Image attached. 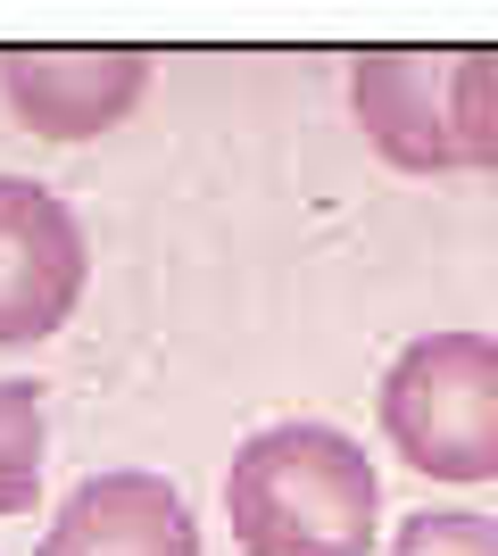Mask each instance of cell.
Listing matches in <instances>:
<instances>
[{
	"mask_svg": "<svg viewBox=\"0 0 498 556\" xmlns=\"http://www.w3.org/2000/svg\"><path fill=\"white\" fill-rule=\"evenodd\" d=\"M225 507L241 556H366L382 523V482L349 432L274 424L233 448Z\"/></svg>",
	"mask_w": 498,
	"mask_h": 556,
	"instance_id": "1",
	"label": "cell"
},
{
	"mask_svg": "<svg viewBox=\"0 0 498 556\" xmlns=\"http://www.w3.org/2000/svg\"><path fill=\"white\" fill-rule=\"evenodd\" d=\"M382 441L432 482H498V341L424 332L382 374Z\"/></svg>",
	"mask_w": 498,
	"mask_h": 556,
	"instance_id": "2",
	"label": "cell"
},
{
	"mask_svg": "<svg viewBox=\"0 0 498 556\" xmlns=\"http://www.w3.org/2000/svg\"><path fill=\"white\" fill-rule=\"evenodd\" d=\"M84 225L59 191L0 175V349L50 341L84 300Z\"/></svg>",
	"mask_w": 498,
	"mask_h": 556,
	"instance_id": "3",
	"label": "cell"
},
{
	"mask_svg": "<svg viewBox=\"0 0 498 556\" xmlns=\"http://www.w3.org/2000/svg\"><path fill=\"white\" fill-rule=\"evenodd\" d=\"M9 116L42 141H92L142 109L150 59L142 50H9L0 59Z\"/></svg>",
	"mask_w": 498,
	"mask_h": 556,
	"instance_id": "4",
	"label": "cell"
},
{
	"mask_svg": "<svg viewBox=\"0 0 498 556\" xmlns=\"http://www.w3.org/2000/svg\"><path fill=\"white\" fill-rule=\"evenodd\" d=\"M449 75L457 59H440V50H366L349 67V109L366 125V141L407 175H449L457 166Z\"/></svg>",
	"mask_w": 498,
	"mask_h": 556,
	"instance_id": "5",
	"label": "cell"
},
{
	"mask_svg": "<svg viewBox=\"0 0 498 556\" xmlns=\"http://www.w3.org/2000/svg\"><path fill=\"white\" fill-rule=\"evenodd\" d=\"M42 556H200V523L158 473H92L50 515Z\"/></svg>",
	"mask_w": 498,
	"mask_h": 556,
	"instance_id": "6",
	"label": "cell"
},
{
	"mask_svg": "<svg viewBox=\"0 0 498 556\" xmlns=\"http://www.w3.org/2000/svg\"><path fill=\"white\" fill-rule=\"evenodd\" d=\"M449 134H457V166L498 175V50H465L449 75Z\"/></svg>",
	"mask_w": 498,
	"mask_h": 556,
	"instance_id": "7",
	"label": "cell"
},
{
	"mask_svg": "<svg viewBox=\"0 0 498 556\" xmlns=\"http://www.w3.org/2000/svg\"><path fill=\"white\" fill-rule=\"evenodd\" d=\"M42 498V391L0 382V515Z\"/></svg>",
	"mask_w": 498,
	"mask_h": 556,
	"instance_id": "8",
	"label": "cell"
},
{
	"mask_svg": "<svg viewBox=\"0 0 498 556\" xmlns=\"http://www.w3.org/2000/svg\"><path fill=\"white\" fill-rule=\"evenodd\" d=\"M391 556H498V523L490 515H457V507H432V515H407Z\"/></svg>",
	"mask_w": 498,
	"mask_h": 556,
	"instance_id": "9",
	"label": "cell"
}]
</instances>
